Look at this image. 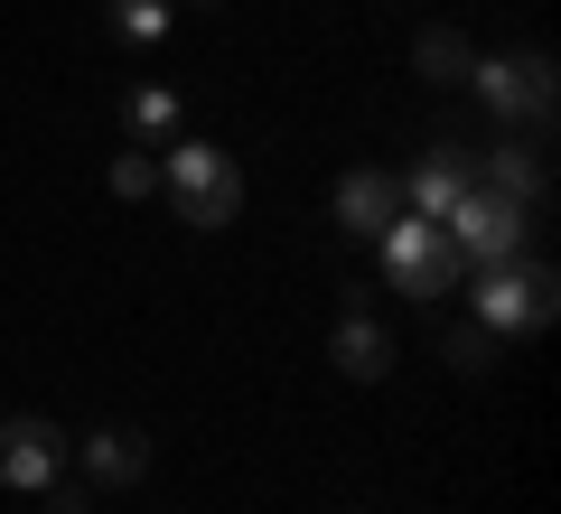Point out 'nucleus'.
Returning <instances> with one entry per match:
<instances>
[{
  "mask_svg": "<svg viewBox=\"0 0 561 514\" xmlns=\"http://www.w3.org/2000/svg\"><path fill=\"white\" fill-rule=\"evenodd\" d=\"M468 84L486 94V113H496V122H552V103H561V76H552V57H542V47L486 57Z\"/></svg>",
  "mask_w": 561,
  "mask_h": 514,
  "instance_id": "20e7f679",
  "label": "nucleus"
},
{
  "mask_svg": "<svg viewBox=\"0 0 561 514\" xmlns=\"http://www.w3.org/2000/svg\"><path fill=\"white\" fill-rule=\"evenodd\" d=\"M375 243H383V281H393L402 299H440L449 281L468 272L459 243H449V225H431V216H393Z\"/></svg>",
  "mask_w": 561,
  "mask_h": 514,
  "instance_id": "7ed1b4c3",
  "label": "nucleus"
},
{
  "mask_svg": "<svg viewBox=\"0 0 561 514\" xmlns=\"http://www.w3.org/2000/svg\"><path fill=\"white\" fill-rule=\"evenodd\" d=\"M328 356H337V375H356V384H375V375H393V336H383L375 318H346V328L328 336Z\"/></svg>",
  "mask_w": 561,
  "mask_h": 514,
  "instance_id": "1a4fd4ad",
  "label": "nucleus"
},
{
  "mask_svg": "<svg viewBox=\"0 0 561 514\" xmlns=\"http://www.w3.org/2000/svg\"><path fill=\"white\" fill-rule=\"evenodd\" d=\"M412 66H421L431 84H468V76H478V57H468V38H459V28H421Z\"/></svg>",
  "mask_w": 561,
  "mask_h": 514,
  "instance_id": "f8f14e48",
  "label": "nucleus"
},
{
  "mask_svg": "<svg viewBox=\"0 0 561 514\" xmlns=\"http://www.w3.org/2000/svg\"><path fill=\"white\" fill-rule=\"evenodd\" d=\"M393 187H402V216H431V225H440L449 206H459V187H468V150H459V140H440V150L421 159L412 179H393Z\"/></svg>",
  "mask_w": 561,
  "mask_h": 514,
  "instance_id": "0eeeda50",
  "label": "nucleus"
},
{
  "mask_svg": "<svg viewBox=\"0 0 561 514\" xmlns=\"http://www.w3.org/2000/svg\"><path fill=\"white\" fill-rule=\"evenodd\" d=\"M160 187H169V206H179V225H206V235L243 216V169L216 150V140H179L169 169H160Z\"/></svg>",
  "mask_w": 561,
  "mask_h": 514,
  "instance_id": "f03ea898",
  "label": "nucleus"
},
{
  "mask_svg": "<svg viewBox=\"0 0 561 514\" xmlns=\"http://www.w3.org/2000/svg\"><path fill=\"white\" fill-rule=\"evenodd\" d=\"M440 225H449V243H459V262H515L524 253V206L496 197V187H478V179L459 187V206H449Z\"/></svg>",
  "mask_w": 561,
  "mask_h": 514,
  "instance_id": "39448f33",
  "label": "nucleus"
},
{
  "mask_svg": "<svg viewBox=\"0 0 561 514\" xmlns=\"http://www.w3.org/2000/svg\"><path fill=\"white\" fill-rule=\"evenodd\" d=\"M486 187H496V197H515L524 216H534V206L552 197V169H542V150H496V169H486Z\"/></svg>",
  "mask_w": 561,
  "mask_h": 514,
  "instance_id": "9d476101",
  "label": "nucleus"
},
{
  "mask_svg": "<svg viewBox=\"0 0 561 514\" xmlns=\"http://www.w3.org/2000/svg\"><path fill=\"white\" fill-rule=\"evenodd\" d=\"M449 365H459V375H478V365H486V328H459V336H449Z\"/></svg>",
  "mask_w": 561,
  "mask_h": 514,
  "instance_id": "dca6fc26",
  "label": "nucleus"
},
{
  "mask_svg": "<svg viewBox=\"0 0 561 514\" xmlns=\"http://www.w3.org/2000/svg\"><path fill=\"white\" fill-rule=\"evenodd\" d=\"M57 468H66V439H57V421H0V487H57Z\"/></svg>",
  "mask_w": 561,
  "mask_h": 514,
  "instance_id": "423d86ee",
  "label": "nucleus"
},
{
  "mask_svg": "<svg viewBox=\"0 0 561 514\" xmlns=\"http://www.w3.org/2000/svg\"><path fill=\"white\" fill-rule=\"evenodd\" d=\"M150 187H160V159L122 150V159H113V197H131V206H140V197H150Z\"/></svg>",
  "mask_w": 561,
  "mask_h": 514,
  "instance_id": "4468645a",
  "label": "nucleus"
},
{
  "mask_svg": "<svg viewBox=\"0 0 561 514\" xmlns=\"http://www.w3.org/2000/svg\"><path fill=\"white\" fill-rule=\"evenodd\" d=\"M393 216H402V187L383 179V169H346L337 179V225L346 235H383Z\"/></svg>",
  "mask_w": 561,
  "mask_h": 514,
  "instance_id": "6e6552de",
  "label": "nucleus"
},
{
  "mask_svg": "<svg viewBox=\"0 0 561 514\" xmlns=\"http://www.w3.org/2000/svg\"><path fill=\"white\" fill-rule=\"evenodd\" d=\"M113 28H122V38H160V28H169V0H122Z\"/></svg>",
  "mask_w": 561,
  "mask_h": 514,
  "instance_id": "2eb2a0df",
  "label": "nucleus"
},
{
  "mask_svg": "<svg viewBox=\"0 0 561 514\" xmlns=\"http://www.w3.org/2000/svg\"><path fill=\"white\" fill-rule=\"evenodd\" d=\"M552 318H561V272L552 262H534V253L478 262V328L486 336H534V328H552Z\"/></svg>",
  "mask_w": 561,
  "mask_h": 514,
  "instance_id": "f257e3e1",
  "label": "nucleus"
},
{
  "mask_svg": "<svg viewBox=\"0 0 561 514\" xmlns=\"http://www.w3.org/2000/svg\"><path fill=\"white\" fill-rule=\"evenodd\" d=\"M140 468H150V439H140V431L84 439V477H103V487H122V477H140Z\"/></svg>",
  "mask_w": 561,
  "mask_h": 514,
  "instance_id": "9b49d317",
  "label": "nucleus"
},
{
  "mask_svg": "<svg viewBox=\"0 0 561 514\" xmlns=\"http://www.w3.org/2000/svg\"><path fill=\"white\" fill-rule=\"evenodd\" d=\"M131 132L140 140H169V132H179V103H169L160 84H140V94H131Z\"/></svg>",
  "mask_w": 561,
  "mask_h": 514,
  "instance_id": "ddd939ff",
  "label": "nucleus"
}]
</instances>
